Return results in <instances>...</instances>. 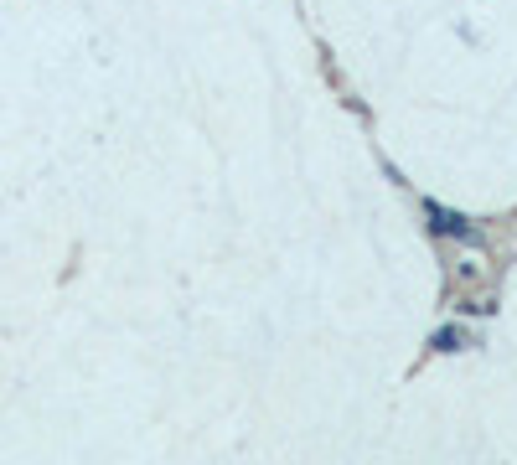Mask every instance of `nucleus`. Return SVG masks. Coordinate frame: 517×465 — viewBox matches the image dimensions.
Segmentation results:
<instances>
[{
  "label": "nucleus",
  "instance_id": "f257e3e1",
  "mask_svg": "<svg viewBox=\"0 0 517 465\" xmlns=\"http://www.w3.org/2000/svg\"><path fill=\"white\" fill-rule=\"evenodd\" d=\"M424 212H430V223L440 228V233H455V238H471V223L461 212H445L440 202H424Z\"/></svg>",
  "mask_w": 517,
  "mask_h": 465
},
{
  "label": "nucleus",
  "instance_id": "f03ea898",
  "mask_svg": "<svg viewBox=\"0 0 517 465\" xmlns=\"http://www.w3.org/2000/svg\"><path fill=\"white\" fill-rule=\"evenodd\" d=\"M435 347H440V352H455V347H461V331H440Z\"/></svg>",
  "mask_w": 517,
  "mask_h": 465
}]
</instances>
